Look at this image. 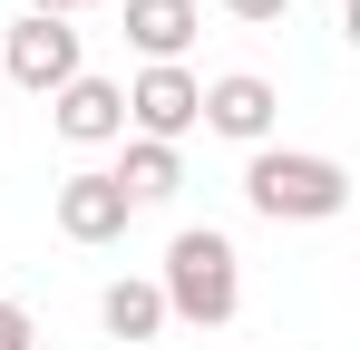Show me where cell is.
<instances>
[{
  "mask_svg": "<svg viewBox=\"0 0 360 350\" xmlns=\"http://www.w3.org/2000/svg\"><path fill=\"white\" fill-rule=\"evenodd\" d=\"M243 205H253L263 224H331V214L351 205V166L321 156V146H253Z\"/></svg>",
  "mask_w": 360,
  "mask_h": 350,
  "instance_id": "1",
  "label": "cell"
},
{
  "mask_svg": "<svg viewBox=\"0 0 360 350\" xmlns=\"http://www.w3.org/2000/svg\"><path fill=\"white\" fill-rule=\"evenodd\" d=\"M156 292H166V321L224 331V321L243 311V253H234V233L185 224L176 243H166V273H156Z\"/></svg>",
  "mask_w": 360,
  "mask_h": 350,
  "instance_id": "2",
  "label": "cell"
},
{
  "mask_svg": "<svg viewBox=\"0 0 360 350\" xmlns=\"http://www.w3.org/2000/svg\"><path fill=\"white\" fill-rule=\"evenodd\" d=\"M0 78H20L30 98H59L68 78H78V30H68V20H39V10H30V20H20V30L0 39Z\"/></svg>",
  "mask_w": 360,
  "mask_h": 350,
  "instance_id": "3",
  "label": "cell"
},
{
  "mask_svg": "<svg viewBox=\"0 0 360 350\" xmlns=\"http://www.w3.org/2000/svg\"><path fill=\"white\" fill-rule=\"evenodd\" d=\"M273 78H253V68H224V78H205V98H195V127H214V136H234V146H273Z\"/></svg>",
  "mask_w": 360,
  "mask_h": 350,
  "instance_id": "4",
  "label": "cell"
},
{
  "mask_svg": "<svg viewBox=\"0 0 360 350\" xmlns=\"http://www.w3.org/2000/svg\"><path fill=\"white\" fill-rule=\"evenodd\" d=\"M127 98V127H136V136H146V146H176L185 127H195V98H205V78H195V68H136V88H117Z\"/></svg>",
  "mask_w": 360,
  "mask_h": 350,
  "instance_id": "5",
  "label": "cell"
},
{
  "mask_svg": "<svg viewBox=\"0 0 360 350\" xmlns=\"http://www.w3.org/2000/svg\"><path fill=\"white\" fill-rule=\"evenodd\" d=\"M127 224H136V205L117 195L108 166H78V175L59 185V233H68V243H117Z\"/></svg>",
  "mask_w": 360,
  "mask_h": 350,
  "instance_id": "6",
  "label": "cell"
},
{
  "mask_svg": "<svg viewBox=\"0 0 360 350\" xmlns=\"http://www.w3.org/2000/svg\"><path fill=\"white\" fill-rule=\"evenodd\" d=\"M49 127H59L68 146H117L127 136V98H117V78H68L59 98H49Z\"/></svg>",
  "mask_w": 360,
  "mask_h": 350,
  "instance_id": "7",
  "label": "cell"
},
{
  "mask_svg": "<svg viewBox=\"0 0 360 350\" xmlns=\"http://www.w3.org/2000/svg\"><path fill=\"white\" fill-rule=\"evenodd\" d=\"M195 30H205L195 0H127V39L146 49V68H176V58L195 49Z\"/></svg>",
  "mask_w": 360,
  "mask_h": 350,
  "instance_id": "8",
  "label": "cell"
},
{
  "mask_svg": "<svg viewBox=\"0 0 360 350\" xmlns=\"http://www.w3.org/2000/svg\"><path fill=\"white\" fill-rule=\"evenodd\" d=\"M98 321H108V341H156V331H166V292L127 273V283L98 292Z\"/></svg>",
  "mask_w": 360,
  "mask_h": 350,
  "instance_id": "9",
  "label": "cell"
},
{
  "mask_svg": "<svg viewBox=\"0 0 360 350\" xmlns=\"http://www.w3.org/2000/svg\"><path fill=\"white\" fill-rule=\"evenodd\" d=\"M108 175H117V195H127V205H166V195L185 185V156H176V146H146V136H136V146H127Z\"/></svg>",
  "mask_w": 360,
  "mask_h": 350,
  "instance_id": "10",
  "label": "cell"
},
{
  "mask_svg": "<svg viewBox=\"0 0 360 350\" xmlns=\"http://www.w3.org/2000/svg\"><path fill=\"white\" fill-rule=\"evenodd\" d=\"M0 350H39V321H30L20 302H0Z\"/></svg>",
  "mask_w": 360,
  "mask_h": 350,
  "instance_id": "11",
  "label": "cell"
},
{
  "mask_svg": "<svg viewBox=\"0 0 360 350\" xmlns=\"http://www.w3.org/2000/svg\"><path fill=\"white\" fill-rule=\"evenodd\" d=\"M224 10H234V20H283L292 0H224Z\"/></svg>",
  "mask_w": 360,
  "mask_h": 350,
  "instance_id": "12",
  "label": "cell"
},
{
  "mask_svg": "<svg viewBox=\"0 0 360 350\" xmlns=\"http://www.w3.org/2000/svg\"><path fill=\"white\" fill-rule=\"evenodd\" d=\"M39 20H68V10H98V0H30Z\"/></svg>",
  "mask_w": 360,
  "mask_h": 350,
  "instance_id": "13",
  "label": "cell"
}]
</instances>
